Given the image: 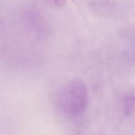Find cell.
<instances>
[{"mask_svg": "<svg viewBox=\"0 0 135 135\" xmlns=\"http://www.w3.org/2000/svg\"><path fill=\"white\" fill-rule=\"evenodd\" d=\"M46 4L53 7H62L65 4L66 0H42Z\"/></svg>", "mask_w": 135, "mask_h": 135, "instance_id": "obj_3", "label": "cell"}, {"mask_svg": "<svg viewBox=\"0 0 135 135\" xmlns=\"http://www.w3.org/2000/svg\"><path fill=\"white\" fill-rule=\"evenodd\" d=\"M88 101L86 86L80 79H73L66 83L59 92L56 99L60 111L71 117L81 115L87 108Z\"/></svg>", "mask_w": 135, "mask_h": 135, "instance_id": "obj_1", "label": "cell"}, {"mask_svg": "<svg viewBox=\"0 0 135 135\" xmlns=\"http://www.w3.org/2000/svg\"><path fill=\"white\" fill-rule=\"evenodd\" d=\"M135 107V97L128 95L124 100V111L126 114H129Z\"/></svg>", "mask_w": 135, "mask_h": 135, "instance_id": "obj_2", "label": "cell"}]
</instances>
